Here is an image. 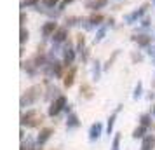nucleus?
Here are the masks:
<instances>
[{"label": "nucleus", "mask_w": 155, "mask_h": 150, "mask_svg": "<svg viewBox=\"0 0 155 150\" xmlns=\"http://www.w3.org/2000/svg\"><path fill=\"white\" fill-rule=\"evenodd\" d=\"M155 145V138L153 136H148V138H145V142H143V148L141 150H152Z\"/></svg>", "instance_id": "1"}, {"label": "nucleus", "mask_w": 155, "mask_h": 150, "mask_svg": "<svg viewBox=\"0 0 155 150\" xmlns=\"http://www.w3.org/2000/svg\"><path fill=\"white\" fill-rule=\"evenodd\" d=\"M63 105H64V98H59V100H58L56 103H54V105L51 107V112H49V114H51V115L58 114V112H59V108L63 107Z\"/></svg>", "instance_id": "2"}, {"label": "nucleus", "mask_w": 155, "mask_h": 150, "mask_svg": "<svg viewBox=\"0 0 155 150\" xmlns=\"http://www.w3.org/2000/svg\"><path fill=\"white\" fill-rule=\"evenodd\" d=\"M99 133H101V126H99V124L92 126L91 128V140H96V138L99 136Z\"/></svg>", "instance_id": "3"}, {"label": "nucleus", "mask_w": 155, "mask_h": 150, "mask_svg": "<svg viewBox=\"0 0 155 150\" xmlns=\"http://www.w3.org/2000/svg\"><path fill=\"white\" fill-rule=\"evenodd\" d=\"M52 133V129H44L42 133H40V136H38V143H44L47 138H49V135Z\"/></svg>", "instance_id": "4"}, {"label": "nucleus", "mask_w": 155, "mask_h": 150, "mask_svg": "<svg viewBox=\"0 0 155 150\" xmlns=\"http://www.w3.org/2000/svg\"><path fill=\"white\" fill-rule=\"evenodd\" d=\"M71 82H73V70H71V72H70V75L64 79V84H66V86H71Z\"/></svg>", "instance_id": "5"}, {"label": "nucleus", "mask_w": 155, "mask_h": 150, "mask_svg": "<svg viewBox=\"0 0 155 150\" xmlns=\"http://www.w3.org/2000/svg\"><path fill=\"white\" fill-rule=\"evenodd\" d=\"M119 142H120V136L117 135L115 136V140H113V148L112 150H119Z\"/></svg>", "instance_id": "6"}, {"label": "nucleus", "mask_w": 155, "mask_h": 150, "mask_svg": "<svg viewBox=\"0 0 155 150\" xmlns=\"http://www.w3.org/2000/svg\"><path fill=\"white\" fill-rule=\"evenodd\" d=\"M143 131H145V129H143V128L136 129V131H134V138H140V136H143Z\"/></svg>", "instance_id": "7"}]
</instances>
